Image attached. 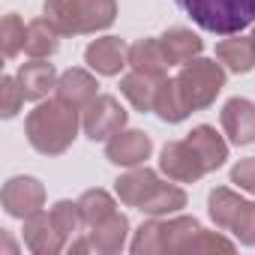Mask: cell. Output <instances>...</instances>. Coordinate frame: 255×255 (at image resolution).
<instances>
[{"mask_svg":"<svg viewBox=\"0 0 255 255\" xmlns=\"http://www.w3.org/2000/svg\"><path fill=\"white\" fill-rule=\"evenodd\" d=\"M126 117L129 114L114 96H96L81 114V129L90 141H108L126 126Z\"/></svg>","mask_w":255,"mask_h":255,"instance_id":"8992f818","label":"cell"},{"mask_svg":"<svg viewBox=\"0 0 255 255\" xmlns=\"http://www.w3.org/2000/svg\"><path fill=\"white\" fill-rule=\"evenodd\" d=\"M24 243H27V249L36 252V255H57V252L66 246V237L57 231L51 213L36 210V213H30V216L24 219Z\"/></svg>","mask_w":255,"mask_h":255,"instance_id":"7c38bea8","label":"cell"},{"mask_svg":"<svg viewBox=\"0 0 255 255\" xmlns=\"http://www.w3.org/2000/svg\"><path fill=\"white\" fill-rule=\"evenodd\" d=\"M162 180H159V174L153 171V168H132V171H126L123 177H117L114 180V192H117V198L126 204V207H141L153 192H156V186H159Z\"/></svg>","mask_w":255,"mask_h":255,"instance_id":"4fadbf2b","label":"cell"},{"mask_svg":"<svg viewBox=\"0 0 255 255\" xmlns=\"http://www.w3.org/2000/svg\"><path fill=\"white\" fill-rule=\"evenodd\" d=\"M183 207H186V192L180 186H174V183H159L156 192L138 210L147 213V216H168V213H177Z\"/></svg>","mask_w":255,"mask_h":255,"instance_id":"d4e9b609","label":"cell"},{"mask_svg":"<svg viewBox=\"0 0 255 255\" xmlns=\"http://www.w3.org/2000/svg\"><path fill=\"white\" fill-rule=\"evenodd\" d=\"M156 87H159V81L156 78H150V75H141V72H129V75H123L120 78V93L132 102V108L135 111H141V114H147V111H153V102H156Z\"/></svg>","mask_w":255,"mask_h":255,"instance_id":"603a6c76","label":"cell"},{"mask_svg":"<svg viewBox=\"0 0 255 255\" xmlns=\"http://www.w3.org/2000/svg\"><path fill=\"white\" fill-rule=\"evenodd\" d=\"M24 135L30 147L42 156L66 153L78 135V108H69L60 99L39 102L24 120Z\"/></svg>","mask_w":255,"mask_h":255,"instance_id":"6da1fadb","label":"cell"},{"mask_svg":"<svg viewBox=\"0 0 255 255\" xmlns=\"http://www.w3.org/2000/svg\"><path fill=\"white\" fill-rule=\"evenodd\" d=\"M216 60L225 63L228 72H237V75H246L255 69V42L252 36H234L231 39H222L216 42Z\"/></svg>","mask_w":255,"mask_h":255,"instance_id":"ac0fdd59","label":"cell"},{"mask_svg":"<svg viewBox=\"0 0 255 255\" xmlns=\"http://www.w3.org/2000/svg\"><path fill=\"white\" fill-rule=\"evenodd\" d=\"M159 45L165 51V60L171 66H183L189 60H195L204 48V42L198 39V33H192L189 27H168L159 36Z\"/></svg>","mask_w":255,"mask_h":255,"instance_id":"e0dca14e","label":"cell"},{"mask_svg":"<svg viewBox=\"0 0 255 255\" xmlns=\"http://www.w3.org/2000/svg\"><path fill=\"white\" fill-rule=\"evenodd\" d=\"M231 234L237 237V243L243 246H255V201H246L231 225Z\"/></svg>","mask_w":255,"mask_h":255,"instance_id":"4dcf8cb0","label":"cell"},{"mask_svg":"<svg viewBox=\"0 0 255 255\" xmlns=\"http://www.w3.org/2000/svg\"><path fill=\"white\" fill-rule=\"evenodd\" d=\"M129 66L135 72H141V75H150V78L162 81L171 63L165 60V51H162L159 39H138L129 48Z\"/></svg>","mask_w":255,"mask_h":255,"instance_id":"44dd1931","label":"cell"},{"mask_svg":"<svg viewBox=\"0 0 255 255\" xmlns=\"http://www.w3.org/2000/svg\"><path fill=\"white\" fill-rule=\"evenodd\" d=\"M126 234H129V219L123 213H114V216H108L105 222H99L87 231V243H90L93 252L114 255L126 246Z\"/></svg>","mask_w":255,"mask_h":255,"instance_id":"2e32d148","label":"cell"},{"mask_svg":"<svg viewBox=\"0 0 255 255\" xmlns=\"http://www.w3.org/2000/svg\"><path fill=\"white\" fill-rule=\"evenodd\" d=\"M24 36H27L24 21H21L15 12H9V15L3 18V24H0V45H3V57H6V60H12V57L24 48Z\"/></svg>","mask_w":255,"mask_h":255,"instance_id":"4316f807","label":"cell"},{"mask_svg":"<svg viewBox=\"0 0 255 255\" xmlns=\"http://www.w3.org/2000/svg\"><path fill=\"white\" fill-rule=\"evenodd\" d=\"M18 84H21V90H24V96L27 99H33V102H39V99H45L48 96V90L51 87H57V72H54V66L51 63H45V60H30V63H21V69H18Z\"/></svg>","mask_w":255,"mask_h":255,"instance_id":"d6986e66","label":"cell"},{"mask_svg":"<svg viewBox=\"0 0 255 255\" xmlns=\"http://www.w3.org/2000/svg\"><path fill=\"white\" fill-rule=\"evenodd\" d=\"M45 15L63 36H81L111 27L117 18V3L114 0H45Z\"/></svg>","mask_w":255,"mask_h":255,"instance_id":"3957f363","label":"cell"},{"mask_svg":"<svg viewBox=\"0 0 255 255\" xmlns=\"http://www.w3.org/2000/svg\"><path fill=\"white\" fill-rule=\"evenodd\" d=\"M78 207H81V216H84V225L93 228L99 222H105L108 216L117 213L114 207V198L105 192V189H87L81 198H78Z\"/></svg>","mask_w":255,"mask_h":255,"instance_id":"484cf974","label":"cell"},{"mask_svg":"<svg viewBox=\"0 0 255 255\" xmlns=\"http://www.w3.org/2000/svg\"><path fill=\"white\" fill-rule=\"evenodd\" d=\"M84 60L96 75H120V69L129 63V48L120 36H102L87 45Z\"/></svg>","mask_w":255,"mask_h":255,"instance_id":"8fae6325","label":"cell"},{"mask_svg":"<svg viewBox=\"0 0 255 255\" xmlns=\"http://www.w3.org/2000/svg\"><path fill=\"white\" fill-rule=\"evenodd\" d=\"M186 141L192 144V150L198 153V159L204 162L207 171H216V168L225 165V159H228V144L222 141V135L213 129V126H207V123L195 126V129L186 135Z\"/></svg>","mask_w":255,"mask_h":255,"instance_id":"9a60e30c","label":"cell"},{"mask_svg":"<svg viewBox=\"0 0 255 255\" xmlns=\"http://www.w3.org/2000/svg\"><path fill=\"white\" fill-rule=\"evenodd\" d=\"M51 219H54L57 231H60L66 240L75 237V234L81 231V225H84V216H81L78 201H57V204L51 207Z\"/></svg>","mask_w":255,"mask_h":255,"instance_id":"83f0119b","label":"cell"},{"mask_svg":"<svg viewBox=\"0 0 255 255\" xmlns=\"http://www.w3.org/2000/svg\"><path fill=\"white\" fill-rule=\"evenodd\" d=\"M177 84L183 90V99L189 102L192 111H204L216 102L219 90L225 87V69L216 63V60H207V57H195L189 63H183L180 75H177Z\"/></svg>","mask_w":255,"mask_h":255,"instance_id":"5b68a950","label":"cell"},{"mask_svg":"<svg viewBox=\"0 0 255 255\" xmlns=\"http://www.w3.org/2000/svg\"><path fill=\"white\" fill-rule=\"evenodd\" d=\"M150 153H153V141L141 129H120L105 144V159L114 165H126V168L141 165Z\"/></svg>","mask_w":255,"mask_h":255,"instance_id":"9c48e42d","label":"cell"},{"mask_svg":"<svg viewBox=\"0 0 255 255\" xmlns=\"http://www.w3.org/2000/svg\"><path fill=\"white\" fill-rule=\"evenodd\" d=\"M198 219L195 216H174V219H159L153 216L150 222H141L132 240V252L135 255H156V252H180L183 243L198 231Z\"/></svg>","mask_w":255,"mask_h":255,"instance_id":"277c9868","label":"cell"},{"mask_svg":"<svg viewBox=\"0 0 255 255\" xmlns=\"http://www.w3.org/2000/svg\"><path fill=\"white\" fill-rule=\"evenodd\" d=\"M231 183H237L240 189H246V192L255 195V156L252 159H240L231 168Z\"/></svg>","mask_w":255,"mask_h":255,"instance_id":"1f68e13d","label":"cell"},{"mask_svg":"<svg viewBox=\"0 0 255 255\" xmlns=\"http://www.w3.org/2000/svg\"><path fill=\"white\" fill-rule=\"evenodd\" d=\"M180 252H192V255H198V252H225V255H231V252H234V243L225 240V237L216 234V231H204V228H198V231L183 243Z\"/></svg>","mask_w":255,"mask_h":255,"instance_id":"f1b7e54d","label":"cell"},{"mask_svg":"<svg viewBox=\"0 0 255 255\" xmlns=\"http://www.w3.org/2000/svg\"><path fill=\"white\" fill-rule=\"evenodd\" d=\"M24 99H27V96H24L18 78H12V75H3V78H0V114H3L6 120L21 111Z\"/></svg>","mask_w":255,"mask_h":255,"instance_id":"f546056e","label":"cell"},{"mask_svg":"<svg viewBox=\"0 0 255 255\" xmlns=\"http://www.w3.org/2000/svg\"><path fill=\"white\" fill-rule=\"evenodd\" d=\"M207 33L231 36L255 24V0H174Z\"/></svg>","mask_w":255,"mask_h":255,"instance_id":"7a4b0ae2","label":"cell"},{"mask_svg":"<svg viewBox=\"0 0 255 255\" xmlns=\"http://www.w3.org/2000/svg\"><path fill=\"white\" fill-rule=\"evenodd\" d=\"M0 201H3V210L15 219H27L30 213L42 210L45 204V186L36 177H12L6 180L3 192H0Z\"/></svg>","mask_w":255,"mask_h":255,"instance_id":"ba28073f","label":"cell"},{"mask_svg":"<svg viewBox=\"0 0 255 255\" xmlns=\"http://www.w3.org/2000/svg\"><path fill=\"white\" fill-rule=\"evenodd\" d=\"M159 168L168 180L174 183H195L207 174L204 162L198 159V153L192 150L189 141H168L162 147V156H159Z\"/></svg>","mask_w":255,"mask_h":255,"instance_id":"52a82bcc","label":"cell"},{"mask_svg":"<svg viewBox=\"0 0 255 255\" xmlns=\"http://www.w3.org/2000/svg\"><path fill=\"white\" fill-rule=\"evenodd\" d=\"M3 249H6V252H15V243L9 240V234H3Z\"/></svg>","mask_w":255,"mask_h":255,"instance_id":"d6a6232c","label":"cell"},{"mask_svg":"<svg viewBox=\"0 0 255 255\" xmlns=\"http://www.w3.org/2000/svg\"><path fill=\"white\" fill-rule=\"evenodd\" d=\"M252 42H255V30H252Z\"/></svg>","mask_w":255,"mask_h":255,"instance_id":"836d02e7","label":"cell"},{"mask_svg":"<svg viewBox=\"0 0 255 255\" xmlns=\"http://www.w3.org/2000/svg\"><path fill=\"white\" fill-rule=\"evenodd\" d=\"M96 78L90 75V72H84V69H66L60 78H57V99L60 102H66L69 108H78V111H84L93 99H96Z\"/></svg>","mask_w":255,"mask_h":255,"instance_id":"5bb4252c","label":"cell"},{"mask_svg":"<svg viewBox=\"0 0 255 255\" xmlns=\"http://www.w3.org/2000/svg\"><path fill=\"white\" fill-rule=\"evenodd\" d=\"M60 30H57V24L48 18V15H42V18H33L30 24H27V36H24V51L30 54V57H36V60H45V57H51L57 48H60Z\"/></svg>","mask_w":255,"mask_h":255,"instance_id":"ffe728a7","label":"cell"},{"mask_svg":"<svg viewBox=\"0 0 255 255\" xmlns=\"http://www.w3.org/2000/svg\"><path fill=\"white\" fill-rule=\"evenodd\" d=\"M153 111L159 114V120L165 123H180L189 117V102L183 99V90L177 84V78H162L159 87H156V102H153Z\"/></svg>","mask_w":255,"mask_h":255,"instance_id":"7402d4cb","label":"cell"},{"mask_svg":"<svg viewBox=\"0 0 255 255\" xmlns=\"http://www.w3.org/2000/svg\"><path fill=\"white\" fill-rule=\"evenodd\" d=\"M243 204H246V201H243L234 189L216 186V189L210 192V198H207V213H210V219H213L216 228H231Z\"/></svg>","mask_w":255,"mask_h":255,"instance_id":"cb8c5ba5","label":"cell"},{"mask_svg":"<svg viewBox=\"0 0 255 255\" xmlns=\"http://www.w3.org/2000/svg\"><path fill=\"white\" fill-rule=\"evenodd\" d=\"M222 129L231 144L246 147L255 141V102L234 96L222 105Z\"/></svg>","mask_w":255,"mask_h":255,"instance_id":"30bf717a","label":"cell"}]
</instances>
